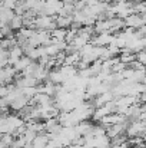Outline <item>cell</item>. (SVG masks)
<instances>
[{"label":"cell","instance_id":"14","mask_svg":"<svg viewBox=\"0 0 146 148\" xmlns=\"http://www.w3.org/2000/svg\"><path fill=\"white\" fill-rule=\"evenodd\" d=\"M76 35H77V29H73V27H70V29L66 32V38H65L66 43H72V40L76 38Z\"/></svg>","mask_w":146,"mask_h":148},{"label":"cell","instance_id":"8","mask_svg":"<svg viewBox=\"0 0 146 148\" xmlns=\"http://www.w3.org/2000/svg\"><path fill=\"white\" fill-rule=\"evenodd\" d=\"M79 60H80V55H79V52H75V53H69V55H66V56H65V60H63L62 65H70V66H75Z\"/></svg>","mask_w":146,"mask_h":148},{"label":"cell","instance_id":"5","mask_svg":"<svg viewBox=\"0 0 146 148\" xmlns=\"http://www.w3.org/2000/svg\"><path fill=\"white\" fill-rule=\"evenodd\" d=\"M48 141H49L48 135H46L45 132H40V134H37V135L33 138L32 145H33V148H45V145L48 144Z\"/></svg>","mask_w":146,"mask_h":148},{"label":"cell","instance_id":"12","mask_svg":"<svg viewBox=\"0 0 146 148\" xmlns=\"http://www.w3.org/2000/svg\"><path fill=\"white\" fill-rule=\"evenodd\" d=\"M119 60L122 62V63H130L132 60H135V53H119Z\"/></svg>","mask_w":146,"mask_h":148},{"label":"cell","instance_id":"21","mask_svg":"<svg viewBox=\"0 0 146 148\" xmlns=\"http://www.w3.org/2000/svg\"><path fill=\"white\" fill-rule=\"evenodd\" d=\"M115 1H126V0H115Z\"/></svg>","mask_w":146,"mask_h":148},{"label":"cell","instance_id":"7","mask_svg":"<svg viewBox=\"0 0 146 148\" xmlns=\"http://www.w3.org/2000/svg\"><path fill=\"white\" fill-rule=\"evenodd\" d=\"M66 32L67 29H62V27H54L53 30H50V38L56 42H60V40H65L66 38Z\"/></svg>","mask_w":146,"mask_h":148},{"label":"cell","instance_id":"6","mask_svg":"<svg viewBox=\"0 0 146 148\" xmlns=\"http://www.w3.org/2000/svg\"><path fill=\"white\" fill-rule=\"evenodd\" d=\"M32 62V59L30 58H27V56H20L14 63H13V68H14V71L16 72H22L29 63Z\"/></svg>","mask_w":146,"mask_h":148},{"label":"cell","instance_id":"17","mask_svg":"<svg viewBox=\"0 0 146 148\" xmlns=\"http://www.w3.org/2000/svg\"><path fill=\"white\" fill-rule=\"evenodd\" d=\"M135 60H138V62H141L142 65H145V62H146L145 50L142 49V50H139V52H136V53H135Z\"/></svg>","mask_w":146,"mask_h":148},{"label":"cell","instance_id":"10","mask_svg":"<svg viewBox=\"0 0 146 148\" xmlns=\"http://www.w3.org/2000/svg\"><path fill=\"white\" fill-rule=\"evenodd\" d=\"M88 42H89V40H88L86 38H83V36H80V35H76V38L72 40V43H70V45H73L76 49L79 50L82 46H83V45H86Z\"/></svg>","mask_w":146,"mask_h":148},{"label":"cell","instance_id":"19","mask_svg":"<svg viewBox=\"0 0 146 148\" xmlns=\"http://www.w3.org/2000/svg\"><path fill=\"white\" fill-rule=\"evenodd\" d=\"M9 94V88H7V84L6 85H0V98L6 97Z\"/></svg>","mask_w":146,"mask_h":148},{"label":"cell","instance_id":"1","mask_svg":"<svg viewBox=\"0 0 146 148\" xmlns=\"http://www.w3.org/2000/svg\"><path fill=\"white\" fill-rule=\"evenodd\" d=\"M145 13H132L123 19L125 27H132V29H138L141 26H145Z\"/></svg>","mask_w":146,"mask_h":148},{"label":"cell","instance_id":"2","mask_svg":"<svg viewBox=\"0 0 146 148\" xmlns=\"http://www.w3.org/2000/svg\"><path fill=\"white\" fill-rule=\"evenodd\" d=\"M29 99L30 98H27L26 95L19 94V95H16L14 98L9 102V108L13 109V111H20L23 106H26V105L29 103Z\"/></svg>","mask_w":146,"mask_h":148},{"label":"cell","instance_id":"15","mask_svg":"<svg viewBox=\"0 0 146 148\" xmlns=\"http://www.w3.org/2000/svg\"><path fill=\"white\" fill-rule=\"evenodd\" d=\"M36 135H37V134H36L35 131L29 130V128H26V131L23 132V138L26 140V143H32V141H33V138H35Z\"/></svg>","mask_w":146,"mask_h":148},{"label":"cell","instance_id":"11","mask_svg":"<svg viewBox=\"0 0 146 148\" xmlns=\"http://www.w3.org/2000/svg\"><path fill=\"white\" fill-rule=\"evenodd\" d=\"M13 140H14V137H13L12 134L4 132V134H1V135H0V143H1L3 145H6V147H10V145H12V143H13Z\"/></svg>","mask_w":146,"mask_h":148},{"label":"cell","instance_id":"16","mask_svg":"<svg viewBox=\"0 0 146 148\" xmlns=\"http://www.w3.org/2000/svg\"><path fill=\"white\" fill-rule=\"evenodd\" d=\"M36 86H27V88H22V94L26 95L27 98H32L35 94H36Z\"/></svg>","mask_w":146,"mask_h":148},{"label":"cell","instance_id":"4","mask_svg":"<svg viewBox=\"0 0 146 148\" xmlns=\"http://www.w3.org/2000/svg\"><path fill=\"white\" fill-rule=\"evenodd\" d=\"M20 56H23V50L19 45H14L9 49V65H13Z\"/></svg>","mask_w":146,"mask_h":148},{"label":"cell","instance_id":"3","mask_svg":"<svg viewBox=\"0 0 146 148\" xmlns=\"http://www.w3.org/2000/svg\"><path fill=\"white\" fill-rule=\"evenodd\" d=\"M53 19H54L56 26H57V27H62V29H69L70 25H72V22H73L72 14H70V16H60V14H56V16H53Z\"/></svg>","mask_w":146,"mask_h":148},{"label":"cell","instance_id":"13","mask_svg":"<svg viewBox=\"0 0 146 148\" xmlns=\"http://www.w3.org/2000/svg\"><path fill=\"white\" fill-rule=\"evenodd\" d=\"M33 33H35V30L33 29H30V27H20L19 29V36H22V38H24V39H29V38H32L33 36Z\"/></svg>","mask_w":146,"mask_h":148},{"label":"cell","instance_id":"18","mask_svg":"<svg viewBox=\"0 0 146 148\" xmlns=\"http://www.w3.org/2000/svg\"><path fill=\"white\" fill-rule=\"evenodd\" d=\"M1 3H3V6L4 7H7V9H14V6L17 4V0H0Z\"/></svg>","mask_w":146,"mask_h":148},{"label":"cell","instance_id":"9","mask_svg":"<svg viewBox=\"0 0 146 148\" xmlns=\"http://www.w3.org/2000/svg\"><path fill=\"white\" fill-rule=\"evenodd\" d=\"M9 26H10V29H12V30H17V29L23 27V16L14 14V16H13V19L10 20Z\"/></svg>","mask_w":146,"mask_h":148},{"label":"cell","instance_id":"20","mask_svg":"<svg viewBox=\"0 0 146 148\" xmlns=\"http://www.w3.org/2000/svg\"><path fill=\"white\" fill-rule=\"evenodd\" d=\"M3 38H4V36H3V35H1V32H0V40H1Z\"/></svg>","mask_w":146,"mask_h":148}]
</instances>
